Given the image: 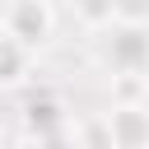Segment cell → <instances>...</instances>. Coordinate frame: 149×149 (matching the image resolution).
<instances>
[{
  "instance_id": "8992f818",
  "label": "cell",
  "mask_w": 149,
  "mask_h": 149,
  "mask_svg": "<svg viewBox=\"0 0 149 149\" xmlns=\"http://www.w3.org/2000/svg\"><path fill=\"white\" fill-rule=\"evenodd\" d=\"M70 140H74V149H112V135H107V121H102V112L70 121Z\"/></svg>"
},
{
  "instance_id": "6da1fadb",
  "label": "cell",
  "mask_w": 149,
  "mask_h": 149,
  "mask_svg": "<svg viewBox=\"0 0 149 149\" xmlns=\"http://www.w3.org/2000/svg\"><path fill=\"white\" fill-rule=\"evenodd\" d=\"M56 23H61V9H51L47 0H19V5H5L0 9V33L14 37L19 47L37 51L56 37Z\"/></svg>"
},
{
  "instance_id": "52a82bcc",
  "label": "cell",
  "mask_w": 149,
  "mask_h": 149,
  "mask_svg": "<svg viewBox=\"0 0 149 149\" xmlns=\"http://www.w3.org/2000/svg\"><path fill=\"white\" fill-rule=\"evenodd\" d=\"M70 19L79 28H88V33H112V0L107 5H74Z\"/></svg>"
},
{
  "instance_id": "7a4b0ae2",
  "label": "cell",
  "mask_w": 149,
  "mask_h": 149,
  "mask_svg": "<svg viewBox=\"0 0 149 149\" xmlns=\"http://www.w3.org/2000/svg\"><path fill=\"white\" fill-rule=\"evenodd\" d=\"M112 149H149V102L144 107H107L102 112Z\"/></svg>"
},
{
  "instance_id": "5b68a950",
  "label": "cell",
  "mask_w": 149,
  "mask_h": 149,
  "mask_svg": "<svg viewBox=\"0 0 149 149\" xmlns=\"http://www.w3.org/2000/svg\"><path fill=\"white\" fill-rule=\"evenodd\" d=\"M28 70H33V51H28V47H19L14 37H5V33H0V88L23 84V79H28Z\"/></svg>"
},
{
  "instance_id": "3957f363",
  "label": "cell",
  "mask_w": 149,
  "mask_h": 149,
  "mask_svg": "<svg viewBox=\"0 0 149 149\" xmlns=\"http://www.w3.org/2000/svg\"><path fill=\"white\" fill-rule=\"evenodd\" d=\"M102 37H107V61H112V74H121V70H149V33L112 28V33H102Z\"/></svg>"
},
{
  "instance_id": "277c9868",
  "label": "cell",
  "mask_w": 149,
  "mask_h": 149,
  "mask_svg": "<svg viewBox=\"0 0 149 149\" xmlns=\"http://www.w3.org/2000/svg\"><path fill=\"white\" fill-rule=\"evenodd\" d=\"M112 107H144L149 102V70H121L107 79Z\"/></svg>"
}]
</instances>
